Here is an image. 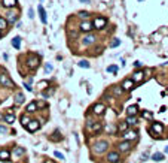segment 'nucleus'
Returning <instances> with one entry per match:
<instances>
[{"label": "nucleus", "instance_id": "f257e3e1", "mask_svg": "<svg viewBox=\"0 0 168 163\" xmlns=\"http://www.w3.org/2000/svg\"><path fill=\"white\" fill-rule=\"evenodd\" d=\"M107 147H109V142L107 141H97L92 145V151L95 154H101V153H104L106 150H107Z\"/></svg>", "mask_w": 168, "mask_h": 163}, {"label": "nucleus", "instance_id": "f03ea898", "mask_svg": "<svg viewBox=\"0 0 168 163\" xmlns=\"http://www.w3.org/2000/svg\"><path fill=\"white\" fill-rule=\"evenodd\" d=\"M39 64H40V58L36 54H28V57H27V66L30 67V69H36Z\"/></svg>", "mask_w": 168, "mask_h": 163}, {"label": "nucleus", "instance_id": "7ed1b4c3", "mask_svg": "<svg viewBox=\"0 0 168 163\" xmlns=\"http://www.w3.org/2000/svg\"><path fill=\"white\" fill-rule=\"evenodd\" d=\"M0 84H2V87H6V88L15 87V82L9 78V75H6V73H2V75H0Z\"/></svg>", "mask_w": 168, "mask_h": 163}, {"label": "nucleus", "instance_id": "20e7f679", "mask_svg": "<svg viewBox=\"0 0 168 163\" xmlns=\"http://www.w3.org/2000/svg\"><path fill=\"white\" fill-rule=\"evenodd\" d=\"M95 40H97V36L92 35V33H88V35H85L83 39H82V45H83V47H89V45L94 44Z\"/></svg>", "mask_w": 168, "mask_h": 163}, {"label": "nucleus", "instance_id": "39448f33", "mask_svg": "<svg viewBox=\"0 0 168 163\" xmlns=\"http://www.w3.org/2000/svg\"><path fill=\"white\" fill-rule=\"evenodd\" d=\"M149 132L152 133V136H155V135H161V133L164 132V126H162L161 123H153L152 127L149 129Z\"/></svg>", "mask_w": 168, "mask_h": 163}, {"label": "nucleus", "instance_id": "423d86ee", "mask_svg": "<svg viewBox=\"0 0 168 163\" xmlns=\"http://www.w3.org/2000/svg\"><path fill=\"white\" fill-rule=\"evenodd\" d=\"M106 24H107V20H106L104 16H97V18L94 20V23H92V25L95 29H104Z\"/></svg>", "mask_w": 168, "mask_h": 163}, {"label": "nucleus", "instance_id": "0eeeda50", "mask_svg": "<svg viewBox=\"0 0 168 163\" xmlns=\"http://www.w3.org/2000/svg\"><path fill=\"white\" fill-rule=\"evenodd\" d=\"M118 148H119V151H121V153H127V151H129V148H131V141L123 139L122 142H119Z\"/></svg>", "mask_w": 168, "mask_h": 163}, {"label": "nucleus", "instance_id": "6e6552de", "mask_svg": "<svg viewBox=\"0 0 168 163\" xmlns=\"http://www.w3.org/2000/svg\"><path fill=\"white\" fill-rule=\"evenodd\" d=\"M106 159H107V162L109 163H118L119 162V153L118 151H110L109 154H107V157H106Z\"/></svg>", "mask_w": 168, "mask_h": 163}, {"label": "nucleus", "instance_id": "1a4fd4ad", "mask_svg": "<svg viewBox=\"0 0 168 163\" xmlns=\"http://www.w3.org/2000/svg\"><path fill=\"white\" fill-rule=\"evenodd\" d=\"M79 29H81L82 32H85V33H89V32L94 29V25H92L91 21H82L81 25H79Z\"/></svg>", "mask_w": 168, "mask_h": 163}, {"label": "nucleus", "instance_id": "9d476101", "mask_svg": "<svg viewBox=\"0 0 168 163\" xmlns=\"http://www.w3.org/2000/svg\"><path fill=\"white\" fill-rule=\"evenodd\" d=\"M24 100H25V96H24L21 91H18V93L14 94V103H15V105H22Z\"/></svg>", "mask_w": 168, "mask_h": 163}, {"label": "nucleus", "instance_id": "9b49d317", "mask_svg": "<svg viewBox=\"0 0 168 163\" xmlns=\"http://www.w3.org/2000/svg\"><path fill=\"white\" fill-rule=\"evenodd\" d=\"M25 127H27V130H28V132H36L37 129L40 127V124H39L37 120H31V121H30L27 126H25Z\"/></svg>", "mask_w": 168, "mask_h": 163}, {"label": "nucleus", "instance_id": "f8f14e48", "mask_svg": "<svg viewBox=\"0 0 168 163\" xmlns=\"http://www.w3.org/2000/svg\"><path fill=\"white\" fill-rule=\"evenodd\" d=\"M104 111H106V106H104L103 103H95L94 108H92V112H94L95 115H101Z\"/></svg>", "mask_w": 168, "mask_h": 163}, {"label": "nucleus", "instance_id": "ddd939ff", "mask_svg": "<svg viewBox=\"0 0 168 163\" xmlns=\"http://www.w3.org/2000/svg\"><path fill=\"white\" fill-rule=\"evenodd\" d=\"M132 84H134V81L129 79V78H127V79H123V82H122L121 87L123 88V91H129V90H132Z\"/></svg>", "mask_w": 168, "mask_h": 163}, {"label": "nucleus", "instance_id": "4468645a", "mask_svg": "<svg viewBox=\"0 0 168 163\" xmlns=\"http://www.w3.org/2000/svg\"><path fill=\"white\" fill-rule=\"evenodd\" d=\"M143 78H144V72L143 71H137V72H134L132 73V81L134 82H140V81H143Z\"/></svg>", "mask_w": 168, "mask_h": 163}, {"label": "nucleus", "instance_id": "2eb2a0df", "mask_svg": "<svg viewBox=\"0 0 168 163\" xmlns=\"http://www.w3.org/2000/svg\"><path fill=\"white\" fill-rule=\"evenodd\" d=\"M16 20H18V15H16L14 11H9V12L6 14V21L9 23V24H14Z\"/></svg>", "mask_w": 168, "mask_h": 163}, {"label": "nucleus", "instance_id": "dca6fc26", "mask_svg": "<svg viewBox=\"0 0 168 163\" xmlns=\"http://www.w3.org/2000/svg\"><path fill=\"white\" fill-rule=\"evenodd\" d=\"M137 136H138V133L135 130H127L125 135H123V138L127 141H131V139H137Z\"/></svg>", "mask_w": 168, "mask_h": 163}, {"label": "nucleus", "instance_id": "f3484780", "mask_svg": "<svg viewBox=\"0 0 168 163\" xmlns=\"http://www.w3.org/2000/svg\"><path fill=\"white\" fill-rule=\"evenodd\" d=\"M25 111H27L28 114H33L37 111V102H30V103L25 106Z\"/></svg>", "mask_w": 168, "mask_h": 163}, {"label": "nucleus", "instance_id": "a211bd4d", "mask_svg": "<svg viewBox=\"0 0 168 163\" xmlns=\"http://www.w3.org/2000/svg\"><path fill=\"white\" fill-rule=\"evenodd\" d=\"M12 154H14V157H21V156H24V154H25V148L24 147H15L14 151H12Z\"/></svg>", "mask_w": 168, "mask_h": 163}, {"label": "nucleus", "instance_id": "6ab92c4d", "mask_svg": "<svg viewBox=\"0 0 168 163\" xmlns=\"http://www.w3.org/2000/svg\"><path fill=\"white\" fill-rule=\"evenodd\" d=\"M127 130H128V123H127V121H121V123L118 124V132L125 133Z\"/></svg>", "mask_w": 168, "mask_h": 163}, {"label": "nucleus", "instance_id": "aec40b11", "mask_svg": "<svg viewBox=\"0 0 168 163\" xmlns=\"http://www.w3.org/2000/svg\"><path fill=\"white\" fill-rule=\"evenodd\" d=\"M3 120H5L7 124H14L15 123V115L14 114H5L3 115Z\"/></svg>", "mask_w": 168, "mask_h": 163}, {"label": "nucleus", "instance_id": "412c9836", "mask_svg": "<svg viewBox=\"0 0 168 163\" xmlns=\"http://www.w3.org/2000/svg\"><path fill=\"white\" fill-rule=\"evenodd\" d=\"M11 153L7 150H0V160H9Z\"/></svg>", "mask_w": 168, "mask_h": 163}, {"label": "nucleus", "instance_id": "4be33fe9", "mask_svg": "<svg viewBox=\"0 0 168 163\" xmlns=\"http://www.w3.org/2000/svg\"><path fill=\"white\" fill-rule=\"evenodd\" d=\"M12 47L16 48V49H20V47H21V38L20 36H15L12 39Z\"/></svg>", "mask_w": 168, "mask_h": 163}, {"label": "nucleus", "instance_id": "5701e85b", "mask_svg": "<svg viewBox=\"0 0 168 163\" xmlns=\"http://www.w3.org/2000/svg\"><path fill=\"white\" fill-rule=\"evenodd\" d=\"M30 121H31V118H30V115H28V112H27V115H25V114H24V115H21V124H22L24 127H25V126H27V124H28Z\"/></svg>", "mask_w": 168, "mask_h": 163}, {"label": "nucleus", "instance_id": "b1692460", "mask_svg": "<svg viewBox=\"0 0 168 163\" xmlns=\"http://www.w3.org/2000/svg\"><path fill=\"white\" fill-rule=\"evenodd\" d=\"M49 139H51V141H54V142L61 141V135H60V132H58V130H55L54 133H52V135L49 136Z\"/></svg>", "mask_w": 168, "mask_h": 163}, {"label": "nucleus", "instance_id": "393cba45", "mask_svg": "<svg viewBox=\"0 0 168 163\" xmlns=\"http://www.w3.org/2000/svg\"><path fill=\"white\" fill-rule=\"evenodd\" d=\"M39 14H40V20H42V23L45 24V23H46V12H45V9H43V6H42V5L39 6Z\"/></svg>", "mask_w": 168, "mask_h": 163}, {"label": "nucleus", "instance_id": "a878e982", "mask_svg": "<svg viewBox=\"0 0 168 163\" xmlns=\"http://www.w3.org/2000/svg\"><path fill=\"white\" fill-rule=\"evenodd\" d=\"M3 6L5 8H14V6H16V0H3Z\"/></svg>", "mask_w": 168, "mask_h": 163}, {"label": "nucleus", "instance_id": "bb28decb", "mask_svg": "<svg viewBox=\"0 0 168 163\" xmlns=\"http://www.w3.org/2000/svg\"><path fill=\"white\" fill-rule=\"evenodd\" d=\"M152 160L153 162H162L164 160V154L162 153H155V154H152Z\"/></svg>", "mask_w": 168, "mask_h": 163}, {"label": "nucleus", "instance_id": "cd10ccee", "mask_svg": "<svg viewBox=\"0 0 168 163\" xmlns=\"http://www.w3.org/2000/svg\"><path fill=\"white\" fill-rule=\"evenodd\" d=\"M137 106L135 105H132V106H128V109H127V114L128 115H137Z\"/></svg>", "mask_w": 168, "mask_h": 163}, {"label": "nucleus", "instance_id": "c85d7f7f", "mask_svg": "<svg viewBox=\"0 0 168 163\" xmlns=\"http://www.w3.org/2000/svg\"><path fill=\"white\" fill-rule=\"evenodd\" d=\"M125 121L128 123V126H131V124H137V115H128V118L125 120Z\"/></svg>", "mask_w": 168, "mask_h": 163}, {"label": "nucleus", "instance_id": "c756f323", "mask_svg": "<svg viewBox=\"0 0 168 163\" xmlns=\"http://www.w3.org/2000/svg\"><path fill=\"white\" fill-rule=\"evenodd\" d=\"M122 93H123L122 87H118V85H114V87H113V94H114V96H121Z\"/></svg>", "mask_w": 168, "mask_h": 163}, {"label": "nucleus", "instance_id": "7c9ffc66", "mask_svg": "<svg viewBox=\"0 0 168 163\" xmlns=\"http://www.w3.org/2000/svg\"><path fill=\"white\" fill-rule=\"evenodd\" d=\"M7 24H9V23L6 21V18H3V16H0V30H5V29L7 27Z\"/></svg>", "mask_w": 168, "mask_h": 163}, {"label": "nucleus", "instance_id": "2f4dec72", "mask_svg": "<svg viewBox=\"0 0 168 163\" xmlns=\"http://www.w3.org/2000/svg\"><path fill=\"white\" fill-rule=\"evenodd\" d=\"M101 129H103V124L101 123H94V126H92V132H101Z\"/></svg>", "mask_w": 168, "mask_h": 163}, {"label": "nucleus", "instance_id": "473e14b6", "mask_svg": "<svg viewBox=\"0 0 168 163\" xmlns=\"http://www.w3.org/2000/svg\"><path fill=\"white\" fill-rule=\"evenodd\" d=\"M119 45H121V39H113L110 44H109L110 48H116V47H119Z\"/></svg>", "mask_w": 168, "mask_h": 163}, {"label": "nucleus", "instance_id": "72a5a7b5", "mask_svg": "<svg viewBox=\"0 0 168 163\" xmlns=\"http://www.w3.org/2000/svg\"><path fill=\"white\" fill-rule=\"evenodd\" d=\"M89 66H91V64H89V62H88V60H81V62H79V67H85V69H88Z\"/></svg>", "mask_w": 168, "mask_h": 163}, {"label": "nucleus", "instance_id": "f704fd0d", "mask_svg": "<svg viewBox=\"0 0 168 163\" xmlns=\"http://www.w3.org/2000/svg\"><path fill=\"white\" fill-rule=\"evenodd\" d=\"M107 72H110V73H116V72H118V66H116V64L109 66V67H107Z\"/></svg>", "mask_w": 168, "mask_h": 163}, {"label": "nucleus", "instance_id": "c9c22d12", "mask_svg": "<svg viewBox=\"0 0 168 163\" xmlns=\"http://www.w3.org/2000/svg\"><path fill=\"white\" fill-rule=\"evenodd\" d=\"M94 123H95V121H94L92 118H86V127H88V129H92Z\"/></svg>", "mask_w": 168, "mask_h": 163}, {"label": "nucleus", "instance_id": "e433bc0d", "mask_svg": "<svg viewBox=\"0 0 168 163\" xmlns=\"http://www.w3.org/2000/svg\"><path fill=\"white\" fill-rule=\"evenodd\" d=\"M79 16H81L82 20H86L88 16H89V14H88V12H85V11H81V12H79Z\"/></svg>", "mask_w": 168, "mask_h": 163}, {"label": "nucleus", "instance_id": "4c0bfd02", "mask_svg": "<svg viewBox=\"0 0 168 163\" xmlns=\"http://www.w3.org/2000/svg\"><path fill=\"white\" fill-rule=\"evenodd\" d=\"M141 117H143V118H147V120H150V118H152V112H149V111H144V112L141 114Z\"/></svg>", "mask_w": 168, "mask_h": 163}, {"label": "nucleus", "instance_id": "58836bf2", "mask_svg": "<svg viewBox=\"0 0 168 163\" xmlns=\"http://www.w3.org/2000/svg\"><path fill=\"white\" fill-rule=\"evenodd\" d=\"M52 69H54V67H52V64H49V63H46V64H45V72H46V73L52 72Z\"/></svg>", "mask_w": 168, "mask_h": 163}, {"label": "nucleus", "instance_id": "ea45409f", "mask_svg": "<svg viewBox=\"0 0 168 163\" xmlns=\"http://www.w3.org/2000/svg\"><path fill=\"white\" fill-rule=\"evenodd\" d=\"M54 156L58 157V159H61V160H64V154H63V153H60V151H55V153H54Z\"/></svg>", "mask_w": 168, "mask_h": 163}, {"label": "nucleus", "instance_id": "a19ab883", "mask_svg": "<svg viewBox=\"0 0 168 163\" xmlns=\"http://www.w3.org/2000/svg\"><path fill=\"white\" fill-rule=\"evenodd\" d=\"M2 133H7V127L0 124V135H2Z\"/></svg>", "mask_w": 168, "mask_h": 163}, {"label": "nucleus", "instance_id": "79ce46f5", "mask_svg": "<svg viewBox=\"0 0 168 163\" xmlns=\"http://www.w3.org/2000/svg\"><path fill=\"white\" fill-rule=\"evenodd\" d=\"M46 85H48V81H40V82H39V87H40V88H45Z\"/></svg>", "mask_w": 168, "mask_h": 163}, {"label": "nucleus", "instance_id": "37998d69", "mask_svg": "<svg viewBox=\"0 0 168 163\" xmlns=\"http://www.w3.org/2000/svg\"><path fill=\"white\" fill-rule=\"evenodd\" d=\"M34 16V12H33V9H28V18H33Z\"/></svg>", "mask_w": 168, "mask_h": 163}, {"label": "nucleus", "instance_id": "c03bdc74", "mask_svg": "<svg viewBox=\"0 0 168 163\" xmlns=\"http://www.w3.org/2000/svg\"><path fill=\"white\" fill-rule=\"evenodd\" d=\"M24 87H25V88H27V91H31V87H30V85H28V84H25V82H24Z\"/></svg>", "mask_w": 168, "mask_h": 163}, {"label": "nucleus", "instance_id": "a18cd8bd", "mask_svg": "<svg viewBox=\"0 0 168 163\" xmlns=\"http://www.w3.org/2000/svg\"><path fill=\"white\" fill-rule=\"evenodd\" d=\"M147 157H149V153H144L143 154V160H147Z\"/></svg>", "mask_w": 168, "mask_h": 163}, {"label": "nucleus", "instance_id": "49530a36", "mask_svg": "<svg viewBox=\"0 0 168 163\" xmlns=\"http://www.w3.org/2000/svg\"><path fill=\"white\" fill-rule=\"evenodd\" d=\"M134 66H135V67H140L141 63H140V62H134Z\"/></svg>", "mask_w": 168, "mask_h": 163}, {"label": "nucleus", "instance_id": "de8ad7c7", "mask_svg": "<svg viewBox=\"0 0 168 163\" xmlns=\"http://www.w3.org/2000/svg\"><path fill=\"white\" fill-rule=\"evenodd\" d=\"M82 3H89V0H81Z\"/></svg>", "mask_w": 168, "mask_h": 163}, {"label": "nucleus", "instance_id": "09e8293b", "mask_svg": "<svg viewBox=\"0 0 168 163\" xmlns=\"http://www.w3.org/2000/svg\"><path fill=\"white\" fill-rule=\"evenodd\" d=\"M164 153H165V154H168V147H165V150H164Z\"/></svg>", "mask_w": 168, "mask_h": 163}, {"label": "nucleus", "instance_id": "8fccbe9b", "mask_svg": "<svg viewBox=\"0 0 168 163\" xmlns=\"http://www.w3.org/2000/svg\"><path fill=\"white\" fill-rule=\"evenodd\" d=\"M45 163H55V162H52V160H46Z\"/></svg>", "mask_w": 168, "mask_h": 163}, {"label": "nucleus", "instance_id": "3c124183", "mask_svg": "<svg viewBox=\"0 0 168 163\" xmlns=\"http://www.w3.org/2000/svg\"><path fill=\"white\" fill-rule=\"evenodd\" d=\"M138 2H144V0H138Z\"/></svg>", "mask_w": 168, "mask_h": 163}, {"label": "nucleus", "instance_id": "603ef678", "mask_svg": "<svg viewBox=\"0 0 168 163\" xmlns=\"http://www.w3.org/2000/svg\"><path fill=\"white\" fill-rule=\"evenodd\" d=\"M0 36H2V33H0Z\"/></svg>", "mask_w": 168, "mask_h": 163}]
</instances>
